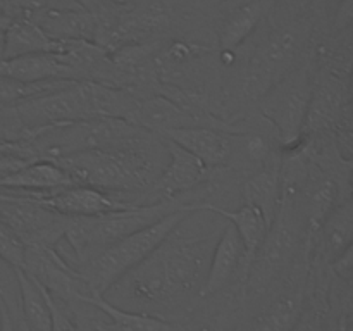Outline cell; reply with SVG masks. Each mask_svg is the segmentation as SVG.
<instances>
[{
	"label": "cell",
	"instance_id": "1",
	"mask_svg": "<svg viewBox=\"0 0 353 331\" xmlns=\"http://www.w3.org/2000/svg\"><path fill=\"white\" fill-rule=\"evenodd\" d=\"M202 212L196 209L186 214L147 259L103 293V299L121 309L169 321L193 300L202 299L221 231L216 233V221H202Z\"/></svg>",
	"mask_w": 353,
	"mask_h": 331
},
{
	"label": "cell",
	"instance_id": "2",
	"mask_svg": "<svg viewBox=\"0 0 353 331\" xmlns=\"http://www.w3.org/2000/svg\"><path fill=\"white\" fill-rule=\"evenodd\" d=\"M299 195L288 190H281L276 216L265 233L264 241L252 259L247 271L241 297L261 295L269 286L281 278L299 252L305 228Z\"/></svg>",
	"mask_w": 353,
	"mask_h": 331
},
{
	"label": "cell",
	"instance_id": "3",
	"mask_svg": "<svg viewBox=\"0 0 353 331\" xmlns=\"http://www.w3.org/2000/svg\"><path fill=\"white\" fill-rule=\"evenodd\" d=\"M192 210L183 209L161 217L155 223L121 238L116 243L103 248L90 262H86L79 272L88 285L90 292L103 295L117 279L123 278L130 269L147 259L168 234L179 224V221Z\"/></svg>",
	"mask_w": 353,
	"mask_h": 331
},
{
	"label": "cell",
	"instance_id": "4",
	"mask_svg": "<svg viewBox=\"0 0 353 331\" xmlns=\"http://www.w3.org/2000/svg\"><path fill=\"white\" fill-rule=\"evenodd\" d=\"M314 79L310 64L295 66L257 102L261 114L274 126L285 147H293L302 138Z\"/></svg>",
	"mask_w": 353,
	"mask_h": 331
},
{
	"label": "cell",
	"instance_id": "5",
	"mask_svg": "<svg viewBox=\"0 0 353 331\" xmlns=\"http://www.w3.org/2000/svg\"><path fill=\"white\" fill-rule=\"evenodd\" d=\"M300 24L278 26L255 47L243 71V93L250 100H261L281 78L296 66L303 45Z\"/></svg>",
	"mask_w": 353,
	"mask_h": 331
},
{
	"label": "cell",
	"instance_id": "6",
	"mask_svg": "<svg viewBox=\"0 0 353 331\" xmlns=\"http://www.w3.org/2000/svg\"><path fill=\"white\" fill-rule=\"evenodd\" d=\"M10 109L23 130V137L55 124L93 119L85 81H74L62 88L21 100Z\"/></svg>",
	"mask_w": 353,
	"mask_h": 331
},
{
	"label": "cell",
	"instance_id": "7",
	"mask_svg": "<svg viewBox=\"0 0 353 331\" xmlns=\"http://www.w3.org/2000/svg\"><path fill=\"white\" fill-rule=\"evenodd\" d=\"M0 221L9 226L24 245L55 247L64 237L69 217L23 193L0 190Z\"/></svg>",
	"mask_w": 353,
	"mask_h": 331
},
{
	"label": "cell",
	"instance_id": "8",
	"mask_svg": "<svg viewBox=\"0 0 353 331\" xmlns=\"http://www.w3.org/2000/svg\"><path fill=\"white\" fill-rule=\"evenodd\" d=\"M10 192V190H9ZM65 217H93L137 205L131 200L88 185H69L52 192H17Z\"/></svg>",
	"mask_w": 353,
	"mask_h": 331
},
{
	"label": "cell",
	"instance_id": "9",
	"mask_svg": "<svg viewBox=\"0 0 353 331\" xmlns=\"http://www.w3.org/2000/svg\"><path fill=\"white\" fill-rule=\"evenodd\" d=\"M162 140L168 150V161L162 171L159 172L154 185L148 190L152 192L148 193L152 197L150 202L178 199L202 185L209 176V169L195 155L168 138H162Z\"/></svg>",
	"mask_w": 353,
	"mask_h": 331
},
{
	"label": "cell",
	"instance_id": "10",
	"mask_svg": "<svg viewBox=\"0 0 353 331\" xmlns=\"http://www.w3.org/2000/svg\"><path fill=\"white\" fill-rule=\"evenodd\" d=\"M243 243H241L233 224L226 221L224 226L221 228L216 245H214L205 285L202 290V299L219 295L234 279H238L241 286L243 283Z\"/></svg>",
	"mask_w": 353,
	"mask_h": 331
},
{
	"label": "cell",
	"instance_id": "11",
	"mask_svg": "<svg viewBox=\"0 0 353 331\" xmlns=\"http://www.w3.org/2000/svg\"><path fill=\"white\" fill-rule=\"evenodd\" d=\"M162 138L174 141L195 155L209 171L228 166L233 155V134H226L212 126L195 124L176 128L162 134Z\"/></svg>",
	"mask_w": 353,
	"mask_h": 331
},
{
	"label": "cell",
	"instance_id": "12",
	"mask_svg": "<svg viewBox=\"0 0 353 331\" xmlns=\"http://www.w3.org/2000/svg\"><path fill=\"white\" fill-rule=\"evenodd\" d=\"M347 88L340 76L324 71L314 79L312 99L307 110L303 131H326L341 123L347 110Z\"/></svg>",
	"mask_w": 353,
	"mask_h": 331
},
{
	"label": "cell",
	"instance_id": "13",
	"mask_svg": "<svg viewBox=\"0 0 353 331\" xmlns=\"http://www.w3.org/2000/svg\"><path fill=\"white\" fill-rule=\"evenodd\" d=\"M31 21L38 24L54 40H88L95 37V17L86 7H50L26 12Z\"/></svg>",
	"mask_w": 353,
	"mask_h": 331
},
{
	"label": "cell",
	"instance_id": "14",
	"mask_svg": "<svg viewBox=\"0 0 353 331\" xmlns=\"http://www.w3.org/2000/svg\"><path fill=\"white\" fill-rule=\"evenodd\" d=\"M131 124L148 131V133L162 137L164 133L176 130V128L195 126V124L202 123L196 117H193L188 110L179 107L174 100L157 93V95L138 99V106L134 109L133 117H131Z\"/></svg>",
	"mask_w": 353,
	"mask_h": 331
},
{
	"label": "cell",
	"instance_id": "15",
	"mask_svg": "<svg viewBox=\"0 0 353 331\" xmlns=\"http://www.w3.org/2000/svg\"><path fill=\"white\" fill-rule=\"evenodd\" d=\"M0 76L23 83L61 81L76 79L71 66L64 61L62 54H30L0 61Z\"/></svg>",
	"mask_w": 353,
	"mask_h": 331
},
{
	"label": "cell",
	"instance_id": "16",
	"mask_svg": "<svg viewBox=\"0 0 353 331\" xmlns=\"http://www.w3.org/2000/svg\"><path fill=\"white\" fill-rule=\"evenodd\" d=\"M68 45L69 41L48 37L28 16L12 17L3 28V59L30 54H61Z\"/></svg>",
	"mask_w": 353,
	"mask_h": 331
},
{
	"label": "cell",
	"instance_id": "17",
	"mask_svg": "<svg viewBox=\"0 0 353 331\" xmlns=\"http://www.w3.org/2000/svg\"><path fill=\"white\" fill-rule=\"evenodd\" d=\"M76 185L71 176L50 159H37L0 176V190L10 192H52L62 186Z\"/></svg>",
	"mask_w": 353,
	"mask_h": 331
},
{
	"label": "cell",
	"instance_id": "18",
	"mask_svg": "<svg viewBox=\"0 0 353 331\" xmlns=\"http://www.w3.org/2000/svg\"><path fill=\"white\" fill-rule=\"evenodd\" d=\"M81 300L92 303L102 312V316L97 319L95 331H183L179 323L150 314L121 309L97 293L83 297Z\"/></svg>",
	"mask_w": 353,
	"mask_h": 331
},
{
	"label": "cell",
	"instance_id": "19",
	"mask_svg": "<svg viewBox=\"0 0 353 331\" xmlns=\"http://www.w3.org/2000/svg\"><path fill=\"white\" fill-rule=\"evenodd\" d=\"M199 209L203 210H212V212L219 214L223 219H226L228 223L233 224V228L236 230L238 237H240L241 243H243V283L247 278V271L250 268L252 259L255 257L257 250L261 248L262 241H264L265 233L269 230V224L265 216L262 214V210L259 207L250 205V203H243L238 209H219V207H207V205H199ZM243 283H241V288H243Z\"/></svg>",
	"mask_w": 353,
	"mask_h": 331
},
{
	"label": "cell",
	"instance_id": "20",
	"mask_svg": "<svg viewBox=\"0 0 353 331\" xmlns=\"http://www.w3.org/2000/svg\"><path fill=\"white\" fill-rule=\"evenodd\" d=\"M281 197V164L271 159L259 168L254 174L248 176L241 185V199L243 203L259 207L271 226L276 216Z\"/></svg>",
	"mask_w": 353,
	"mask_h": 331
},
{
	"label": "cell",
	"instance_id": "21",
	"mask_svg": "<svg viewBox=\"0 0 353 331\" xmlns=\"http://www.w3.org/2000/svg\"><path fill=\"white\" fill-rule=\"evenodd\" d=\"M303 312V290L295 288L276 295L245 331H292Z\"/></svg>",
	"mask_w": 353,
	"mask_h": 331
},
{
	"label": "cell",
	"instance_id": "22",
	"mask_svg": "<svg viewBox=\"0 0 353 331\" xmlns=\"http://www.w3.org/2000/svg\"><path fill=\"white\" fill-rule=\"evenodd\" d=\"M269 6L264 0H250L241 3L224 21L219 34L221 54L236 52L238 47L250 37L268 12Z\"/></svg>",
	"mask_w": 353,
	"mask_h": 331
},
{
	"label": "cell",
	"instance_id": "23",
	"mask_svg": "<svg viewBox=\"0 0 353 331\" xmlns=\"http://www.w3.org/2000/svg\"><path fill=\"white\" fill-rule=\"evenodd\" d=\"M17 279L21 292V321L24 326L30 331H50V309L40 285L21 268H17Z\"/></svg>",
	"mask_w": 353,
	"mask_h": 331
},
{
	"label": "cell",
	"instance_id": "24",
	"mask_svg": "<svg viewBox=\"0 0 353 331\" xmlns=\"http://www.w3.org/2000/svg\"><path fill=\"white\" fill-rule=\"evenodd\" d=\"M323 233L324 252H327L330 257H336L347 247L352 245V233H353V212L350 200L333 207L330 216L321 226Z\"/></svg>",
	"mask_w": 353,
	"mask_h": 331
},
{
	"label": "cell",
	"instance_id": "25",
	"mask_svg": "<svg viewBox=\"0 0 353 331\" xmlns=\"http://www.w3.org/2000/svg\"><path fill=\"white\" fill-rule=\"evenodd\" d=\"M74 83V79H61V81H40V83H23L16 79L0 76V110L16 106L21 100L52 92Z\"/></svg>",
	"mask_w": 353,
	"mask_h": 331
},
{
	"label": "cell",
	"instance_id": "26",
	"mask_svg": "<svg viewBox=\"0 0 353 331\" xmlns=\"http://www.w3.org/2000/svg\"><path fill=\"white\" fill-rule=\"evenodd\" d=\"M0 299L9 310L14 323L21 321V292L19 279H17V268L0 257Z\"/></svg>",
	"mask_w": 353,
	"mask_h": 331
},
{
	"label": "cell",
	"instance_id": "27",
	"mask_svg": "<svg viewBox=\"0 0 353 331\" xmlns=\"http://www.w3.org/2000/svg\"><path fill=\"white\" fill-rule=\"evenodd\" d=\"M37 281V279H34ZM38 283V281H37ZM40 285V283H38ZM41 292H43L45 300H47V305L50 309V321H52V326L50 331H78L76 328V321L74 316H72L71 309H69L68 303L64 300L57 299V297L52 295L48 290H45L43 286L40 285Z\"/></svg>",
	"mask_w": 353,
	"mask_h": 331
},
{
	"label": "cell",
	"instance_id": "28",
	"mask_svg": "<svg viewBox=\"0 0 353 331\" xmlns=\"http://www.w3.org/2000/svg\"><path fill=\"white\" fill-rule=\"evenodd\" d=\"M24 243L9 226L0 221V257L6 259L16 268H23L24 264Z\"/></svg>",
	"mask_w": 353,
	"mask_h": 331
},
{
	"label": "cell",
	"instance_id": "29",
	"mask_svg": "<svg viewBox=\"0 0 353 331\" xmlns=\"http://www.w3.org/2000/svg\"><path fill=\"white\" fill-rule=\"evenodd\" d=\"M333 269L341 279L345 281H350L352 272H353V247L345 248L340 255L333 259Z\"/></svg>",
	"mask_w": 353,
	"mask_h": 331
},
{
	"label": "cell",
	"instance_id": "30",
	"mask_svg": "<svg viewBox=\"0 0 353 331\" xmlns=\"http://www.w3.org/2000/svg\"><path fill=\"white\" fill-rule=\"evenodd\" d=\"M353 21V0H341L340 7L336 10V16H334L333 28L336 31H347L350 30Z\"/></svg>",
	"mask_w": 353,
	"mask_h": 331
},
{
	"label": "cell",
	"instance_id": "31",
	"mask_svg": "<svg viewBox=\"0 0 353 331\" xmlns=\"http://www.w3.org/2000/svg\"><path fill=\"white\" fill-rule=\"evenodd\" d=\"M319 330V317L309 310V312H302L299 323L293 326L292 331H317Z\"/></svg>",
	"mask_w": 353,
	"mask_h": 331
},
{
	"label": "cell",
	"instance_id": "32",
	"mask_svg": "<svg viewBox=\"0 0 353 331\" xmlns=\"http://www.w3.org/2000/svg\"><path fill=\"white\" fill-rule=\"evenodd\" d=\"M133 2V0H83V7H86L88 10L97 9V7L102 6H121V3Z\"/></svg>",
	"mask_w": 353,
	"mask_h": 331
},
{
	"label": "cell",
	"instance_id": "33",
	"mask_svg": "<svg viewBox=\"0 0 353 331\" xmlns=\"http://www.w3.org/2000/svg\"><path fill=\"white\" fill-rule=\"evenodd\" d=\"M2 331H17V326L16 323L12 321V317H10L9 310L3 309V326H2Z\"/></svg>",
	"mask_w": 353,
	"mask_h": 331
},
{
	"label": "cell",
	"instance_id": "34",
	"mask_svg": "<svg viewBox=\"0 0 353 331\" xmlns=\"http://www.w3.org/2000/svg\"><path fill=\"white\" fill-rule=\"evenodd\" d=\"M3 59V26H0V61Z\"/></svg>",
	"mask_w": 353,
	"mask_h": 331
},
{
	"label": "cell",
	"instance_id": "35",
	"mask_svg": "<svg viewBox=\"0 0 353 331\" xmlns=\"http://www.w3.org/2000/svg\"><path fill=\"white\" fill-rule=\"evenodd\" d=\"M3 309H6V305H3L2 299H0V331H2V326H3Z\"/></svg>",
	"mask_w": 353,
	"mask_h": 331
},
{
	"label": "cell",
	"instance_id": "36",
	"mask_svg": "<svg viewBox=\"0 0 353 331\" xmlns=\"http://www.w3.org/2000/svg\"><path fill=\"white\" fill-rule=\"evenodd\" d=\"M16 326H17V331H30V330H28L26 326H24V323H23V321H19V323H17Z\"/></svg>",
	"mask_w": 353,
	"mask_h": 331
},
{
	"label": "cell",
	"instance_id": "37",
	"mask_svg": "<svg viewBox=\"0 0 353 331\" xmlns=\"http://www.w3.org/2000/svg\"><path fill=\"white\" fill-rule=\"evenodd\" d=\"M264 2L268 3V6H271V3H272V0H264Z\"/></svg>",
	"mask_w": 353,
	"mask_h": 331
}]
</instances>
